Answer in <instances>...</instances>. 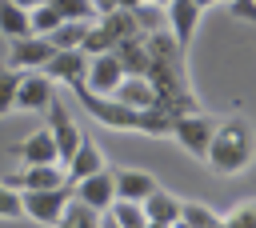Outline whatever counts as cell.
Returning a JSON list of instances; mask_svg holds the SVG:
<instances>
[{"label": "cell", "mask_w": 256, "mask_h": 228, "mask_svg": "<svg viewBox=\"0 0 256 228\" xmlns=\"http://www.w3.org/2000/svg\"><path fill=\"white\" fill-rule=\"evenodd\" d=\"M204 160H208L212 172H220V176H236V172H244L248 160H252V128H248V120H244V116H232V120L216 124Z\"/></svg>", "instance_id": "cell-1"}, {"label": "cell", "mask_w": 256, "mask_h": 228, "mask_svg": "<svg viewBox=\"0 0 256 228\" xmlns=\"http://www.w3.org/2000/svg\"><path fill=\"white\" fill-rule=\"evenodd\" d=\"M48 136H52V148H56V160H72V152L80 148V128L72 124V116H68V108H64V96H52L48 100Z\"/></svg>", "instance_id": "cell-2"}, {"label": "cell", "mask_w": 256, "mask_h": 228, "mask_svg": "<svg viewBox=\"0 0 256 228\" xmlns=\"http://www.w3.org/2000/svg\"><path fill=\"white\" fill-rule=\"evenodd\" d=\"M0 184L12 188V192H44V188H60L68 180H64V168L60 164H24L20 172L0 176Z\"/></svg>", "instance_id": "cell-3"}, {"label": "cell", "mask_w": 256, "mask_h": 228, "mask_svg": "<svg viewBox=\"0 0 256 228\" xmlns=\"http://www.w3.org/2000/svg\"><path fill=\"white\" fill-rule=\"evenodd\" d=\"M72 200V188L60 184V188H44V192H20V212L40 220V224H56L64 204Z\"/></svg>", "instance_id": "cell-4"}, {"label": "cell", "mask_w": 256, "mask_h": 228, "mask_svg": "<svg viewBox=\"0 0 256 228\" xmlns=\"http://www.w3.org/2000/svg\"><path fill=\"white\" fill-rule=\"evenodd\" d=\"M212 132H216V120H208V116H200V112H184V116L172 120V136H176L180 148L192 152V156H204V152H208Z\"/></svg>", "instance_id": "cell-5"}, {"label": "cell", "mask_w": 256, "mask_h": 228, "mask_svg": "<svg viewBox=\"0 0 256 228\" xmlns=\"http://www.w3.org/2000/svg\"><path fill=\"white\" fill-rule=\"evenodd\" d=\"M120 80H124V68H120V60H116V52H96V56H88L84 88H88L92 96H112Z\"/></svg>", "instance_id": "cell-6"}, {"label": "cell", "mask_w": 256, "mask_h": 228, "mask_svg": "<svg viewBox=\"0 0 256 228\" xmlns=\"http://www.w3.org/2000/svg\"><path fill=\"white\" fill-rule=\"evenodd\" d=\"M52 96H56V84H52L44 72H20L12 108H20V112H44Z\"/></svg>", "instance_id": "cell-7"}, {"label": "cell", "mask_w": 256, "mask_h": 228, "mask_svg": "<svg viewBox=\"0 0 256 228\" xmlns=\"http://www.w3.org/2000/svg\"><path fill=\"white\" fill-rule=\"evenodd\" d=\"M72 200H80L84 208H92V212H108V204L116 200V192H112V172L108 168H100V172H92V176H84V180H76L72 184Z\"/></svg>", "instance_id": "cell-8"}, {"label": "cell", "mask_w": 256, "mask_h": 228, "mask_svg": "<svg viewBox=\"0 0 256 228\" xmlns=\"http://www.w3.org/2000/svg\"><path fill=\"white\" fill-rule=\"evenodd\" d=\"M56 48L44 40V36H20V40H12V48H8V68H16V72H40L44 64H48V56H52Z\"/></svg>", "instance_id": "cell-9"}, {"label": "cell", "mask_w": 256, "mask_h": 228, "mask_svg": "<svg viewBox=\"0 0 256 228\" xmlns=\"http://www.w3.org/2000/svg\"><path fill=\"white\" fill-rule=\"evenodd\" d=\"M40 72H44L52 84H56V80H64L68 88H80V84H84V72H88V56H84L80 48L52 52V56H48V64H44Z\"/></svg>", "instance_id": "cell-10"}, {"label": "cell", "mask_w": 256, "mask_h": 228, "mask_svg": "<svg viewBox=\"0 0 256 228\" xmlns=\"http://www.w3.org/2000/svg\"><path fill=\"white\" fill-rule=\"evenodd\" d=\"M152 188H156L152 172H140V168H116V172H112V192H116V200L140 204Z\"/></svg>", "instance_id": "cell-11"}, {"label": "cell", "mask_w": 256, "mask_h": 228, "mask_svg": "<svg viewBox=\"0 0 256 228\" xmlns=\"http://www.w3.org/2000/svg\"><path fill=\"white\" fill-rule=\"evenodd\" d=\"M100 168H104V156H100L96 140L80 136V148L72 152V160H68V168H64V180H68V188H72L76 180H84V176H92V172H100Z\"/></svg>", "instance_id": "cell-12"}, {"label": "cell", "mask_w": 256, "mask_h": 228, "mask_svg": "<svg viewBox=\"0 0 256 228\" xmlns=\"http://www.w3.org/2000/svg\"><path fill=\"white\" fill-rule=\"evenodd\" d=\"M140 208H144V220L148 224H176V216H180V196H172V192H164L160 184L140 200Z\"/></svg>", "instance_id": "cell-13"}, {"label": "cell", "mask_w": 256, "mask_h": 228, "mask_svg": "<svg viewBox=\"0 0 256 228\" xmlns=\"http://www.w3.org/2000/svg\"><path fill=\"white\" fill-rule=\"evenodd\" d=\"M12 156H20L24 164H56V148H52L48 128H40V132H32L28 140H20V144L12 148Z\"/></svg>", "instance_id": "cell-14"}, {"label": "cell", "mask_w": 256, "mask_h": 228, "mask_svg": "<svg viewBox=\"0 0 256 228\" xmlns=\"http://www.w3.org/2000/svg\"><path fill=\"white\" fill-rule=\"evenodd\" d=\"M112 96H116L120 104H128V108H152V104H156V88H152L144 76H124Z\"/></svg>", "instance_id": "cell-15"}, {"label": "cell", "mask_w": 256, "mask_h": 228, "mask_svg": "<svg viewBox=\"0 0 256 228\" xmlns=\"http://www.w3.org/2000/svg\"><path fill=\"white\" fill-rule=\"evenodd\" d=\"M168 16H172V32H176V48H184L192 40V28L200 20V8L192 0H168Z\"/></svg>", "instance_id": "cell-16"}, {"label": "cell", "mask_w": 256, "mask_h": 228, "mask_svg": "<svg viewBox=\"0 0 256 228\" xmlns=\"http://www.w3.org/2000/svg\"><path fill=\"white\" fill-rule=\"evenodd\" d=\"M84 32H88L84 20H60L44 40H48L56 52H68V48H80V44H84Z\"/></svg>", "instance_id": "cell-17"}, {"label": "cell", "mask_w": 256, "mask_h": 228, "mask_svg": "<svg viewBox=\"0 0 256 228\" xmlns=\"http://www.w3.org/2000/svg\"><path fill=\"white\" fill-rule=\"evenodd\" d=\"M0 36H8V40L32 36V32H28V12L16 8L12 0H0Z\"/></svg>", "instance_id": "cell-18"}, {"label": "cell", "mask_w": 256, "mask_h": 228, "mask_svg": "<svg viewBox=\"0 0 256 228\" xmlns=\"http://www.w3.org/2000/svg\"><path fill=\"white\" fill-rule=\"evenodd\" d=\"M104 216H108L116 228H148V220H144V208H140V204H132V200H112Z\"/></svg>", "instance_id": "cell-19"}, {"label": "cell", "mask_w": 256, "mask_h": 228, "mask_svg": "<svg viewBox=\"0 0 256 228\" xmlns=\"http://www.w3.org/2000/svg\"><path fill=\"white\" fill-rule=\"evenodd\" d=\"M184 228H216L220 224V216L212 212V208H204V204H196V200H180V216H176Z\"/></svg>", "instance_id": "cell-20"}, {"label": "cell", "mask_w": 256, "mask_h": 228, "mask_svg": "<svg viewBox=\"0 0 256 228\" xmlns=\"http://www.w3.org/2000/svg\"><path fill=\"white\" fill-rule=\"evenodd\" d=\"M56 224H60V228H100V212H92V208H84L80 200H68Z\"/></svg>", "instance_id": "cell-21"}, {"label": "cell", "mask_w": 256, "mask_h": 228, "mask_svg": "<svg viewBox=\"0 0 256 228\" xmlns=\"http://www.w3.org/2000/svg\"><path fill=\"white\" fill-rule=\"evenodd\" d=\"M40 4H48L60 20H84V24H92V0H40Z\"/></svg>", "instance_id": "cell-22"}, {"label": "cell", "mask_w": 256, "mask_h": 228, "mask_svg": "<svg viewBox=\"0 0 256 228\" xmlns=\"http://www.w3.org/2000/svg\"><path fill=\"white\" fill-rule=\"evenodd\" d=\"M56 24H60V16H56L48 4H36V8H28V32H32V36H48Z\"/></svg>", "instance_id": "cell-23"}, {"label": "cell", "mask_w": 256, "mask_h": 228, "mask_svg": "<svg viewBox=\"0 0 256 228\" xmlns=\"http://www.w3.org/2000/svg\"><path fill=\"white\" fill-rule=\"evenodd\" d=\"M16 84H20V72L0 64V116L12 112V100H16Z\"/></svg>", "instance_id": "cell-24"}, {"label": "cell", "mask_w": 256, "mask_h": 228, "mask_svg": "<svg viewBox=\"0 0 256 228\" xmlns=\"http://www.w3.org/2000/svg\"><path fill=\"white\" fill-rule=\"evenodd\" d=\"M220 228H256V204H252V200L236 204V208L220 220Z\"/></svg>", "instance_id": "cell-25"}, {"label": "cell", "mask_w": 256, "mask_h": 228, "mask_svg": "<svg viewBox=\"0 0 256 228\" xmlns=\"http://www.w3.org/2000/svg\"><path fill=\"white\" fill-rule=\"evenodd\" d=\"M20 216H24L20 212V192L0 184V220H20Z\"/></svg>", "instance_id": "cell-26"}, {"label": "cell", "mask_w": 256, "mask_h": 228, "mask_svg": "<svg viewBox=\"0 0 256 228\" xmlns=\"http://www.w3.org/2000/svg\"><path fill=\"white\" fill-rule=\"evenodd\" d=\"M232 12H236L240 20H252V16H256V8H252V0H232Z\"/></svg>", "instance_id": "cell-27"}, {"label": "cell", "mask_w": 256, "mask_h": 228, "mask_svg": "<svg viewBox=\"0 0 256 228\" xmlns=\"http://www.w3.org/2000/svg\"><path fill=\"white\" fill-rule=\"evenodd\" d=\"M12 4H16V8H24V12H28V8H36V4H40V0H12Z\"/></svg>", "instance_id": "cell-28"}, {"label": "cell", "mask_w": 256, "mask_h": 228, "mask_svg": "<svg viewBox=\"0 0 256 228\" xmlns=\"http://www.w3.org/2000/svg\"><path fill=\"white\" fill-rule=\"evenodd\" d=\"M100 228H116V224H112V220H108V216H100Z\"/></svg>", "instance_id": "cell-29"}, {"label": "cell", "mask_w": 256, "mask_h": 228, "mask_svg": "<svg viewBox=\"0 0 256 228\" xmlns=\"http://www.w3.org/2000/svg\"><path fill=\"white\" fill-rule=\"evenodd\" d=\"M140 4H168V0H140Z\"/></svg>", "instance_id": "cell-30"}, {"label": "cell", "mask_w": 256, "mask_h": 228, "mask_svg": "<svg viewBox=\"0 0 256 228\" xmlns=\"http://www.w3.org/2000/svg\"><path fill=\"white\" fill-rule=\"evenodd\" d=\"M192 4H196V8H204V4H212V0H192Z\"/></svg>", "instance_id": "cell-31"}, {"label": "cell", "mask_w": 256, "mask_h": 228, "mask_svg": "<svg viewBox=\"0 0 256 228\" xmlns=\"http://www.w3.org/2000/svg\"><path fill=\"white\" fill-rule=\"evenodd\" d=\"M216 228H220V224H216Z\"/></svg>", "instance_id": "cell-32"}]
</instances>
